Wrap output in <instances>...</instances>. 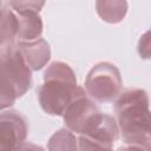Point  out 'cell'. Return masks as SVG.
I'll list each match as a JSON object with an SVG mask.
<instances>
[{
    "instance_id": "6da1fadb",
    "label": "cell",
    "mask_w": 151,
    "mask_h": 151,
    "mask_svg": "<svg viewBox=\"0 0 151 151\" xmlns=\"http://www.w3.org/2000/svg\"><path fill=\"white\" fill-rule=\"evenodd\" d=\"M113 109L114 120L124 142L150 149L151 120L147 92L142 88H127L118 94Z\"/></svg>"
},
{
    "instance_id": "7a4b0ae2",
    "label": "cell",
    "mask_w": 151,
    "mask_h": 151,
    "mask_svg": "<svg viewBox=\"0 0 151 151\" xmlns=\"http://www.w3.org/2000/svg\"><path fill=\"white\" fill-rule=\"evenodd\" d=\"M77 78L71 66L54 61L44 72V83L38 90L41 109L51 116H63L67 105L79 92Z\"/></svg>"
},
{
    "instance_id": "3957f363",
    "label": "cell",
    "mask_w": 151,
    "mask_h": 151,
    "mask_svg": "<svg viewBox=\"0 0 151 151\" xmlns=\"http://www.w3.org/2000/svg\"><path fill=\"white\" fill-rule=\"evenodd\" d=\"M123 79L120 71L114 64L101 61L96 64L85 79V92L99 103L112 101L122 91Z\"/></svg>"
},
{
    "instance_id": "277c9868",
    "label": "cell",
    "mask_w": 151,
    "mask_h": 151,
    "mask_svg": "<svg viewBox=\"0 0 151 151\" xmlns=\"http://www.w3.org/2000/svg\"><path fill=\"white\" fill-rule=\"evenodd\" d=\"M0 78L14 87L18 98L22 97L32 85V71L14 41L0 47Z\"/></svg>"
},
{
    "instance_id": "5b68a950",
    "label": "cell",
    "mask_w": 151,
    "mask_h": 151,
    "mask_svg": "<svg viewBox=\"0 0 151 151\" xmlns=\"http://www.w3.org/2000/svg\"><path fill=\"white\" fill-rule=\"evenodd\" d=\"M15 13L18 21V41H32L40 38L42 33V20L39 14L44 1H9L7 2Z\"/></svg>"
},
{
    "instance_id": "8992f818",
    "label": "cell",
    "mask_w": 151,
    "mask_h": 151,
    "mask_svg": "<svg viewBox=\"0 0 151 151\" xmlns=\"http://www.w3.org/2000/svg\"><path fill=\"white\" fill-rule=\"evenodd\" d=\"M28 123L25 116L15 110L0 113V151H14L25 143Z\"/></svg>"
},
{
    "instance_id": "52a82bcc",
    "label": "cell",
    "mask_w": 151,
    "mask_h": 151,
    "mask_svg": "<svg viewBox=\"0 0 151 151\" xmlns=\"http://www.w3.org/2000/svg\"><path fill=\"white\" fill-rule=\"evenodd\" d=\"M98 111V106L87 96L85 90L80 87L77 96L72 99L63 113L66 129L71 132L80 133L85 123Z\"/></svg>"
},
{
    "instance_id": "ba28073f",
    "label": "cell",
    "mask_w": 151,
    "mask_h": 151,
    "mask_svg": "<svg viewBox=\"0 0 151 151\" xmlns=\"http://www.w3.org/2000/svg\"><path fill=\"white\" fill-rule=\"evenodd\" d=\"M118 133L119 131L114 118L99 110L85 123L79 134L97 142L113 145L118 139Z\"/></svg>"
},
{
    "instance_id": "9c48e42d",
    "label": "cell",
    "mask_w": 151,
    "mask_h": 151,
    "mask_svg": "<svg viewBox=\"0 0 151 151\" xmlns=\"http://www.w3.org/2000/svg\"><path fill=\"white\" fill-rule=\"evenodd\" d=\"M15 44L31 71L41 70L51 58L50 45L42 38L32 41H18Z\"/></svg>"
},
{
    "instance_id": "30bf717a",
    "label": "cell",
    "mask_w": 151,
    "mask_h": 151,
    "mask_svg": "<svg viewBox=\"0 0 151 151\" xmlns=\"http://www.w3.org/2000/svg\"><path fill=\"white\" fill-rule=\"evenodd\" d=\"M18 21L8 4L0 1V47L13 42L17 38Z\"/></svg>"
},
{
    "instance_id": "8fae6325",
    "label": "cell",
    "mask_w": 151,
    "mask_h": 151,
    "mask_svg": "<svg viewBox=\"0 0 151 151\" xmlns=\"http://www.w3.org/2000/svg\"><path fill=\"white\" fill-rule=\"evenodd\" d=\"M98 15L106 22L118 24L127 13V2L119 0H100L96 2Z\"/></svg>"
},
{
    "instance_id": "7c38bea8",
    "label": "cell",
    "mask_w": 151,
    "mask_h": 151,
    "mask_svg": "<svg viewBox=\"0 0 151 151\" xmlns=\"http://www.w3.org/2000/svg\"><path fill=\"white\" fill-rule=\"evenodd\" d=\"M48 151H79L78 139L67 129H59L47 142Z\"/></svg>"
},
{
    "instance_id": "4fadbf2b",
    "label": "cell",
    "mask_w": 151,
    "mask_h": 151,
    "mask_svg": "<svg viewBox=\"0 0 151 151\" xmlns=\"http://www.w3.org/2000/svg\"><path fill=\"white\" fill-rule=\"evenodd\" d=\"M17 99L18 97L14 87L9 83L0 78V110L11 107Z\"/></svg>"
},
{
    "instance_id": "5bb4252c",
    "label": "cell",
    "mask_w": 151,
    "mask_h": 151,
    "mask_svg": "<svg viewBox=\"0 0 151 151\" xmlns=\"http://www.w3.org/2000/svg\"><path fill=\"white\" fill-rule=\"evenodd\" d=\"M79 151H113V145L90 139L85 136H80L78 139Z\"/></svg>"
},
{
    "instance_id": "9a60e30c",
    "label": "cell",
    "mask_w": 151,
    "mask_h": 151,
    "mask_svg": "<svg viewBox=\"0 0 151 151\" xmlns=\"http://www.w3.org/2000/svg\"><path fill=\"white\" fill-rule=\"evenodd\" d=\"M14 151H45V150L39 145H35L32 143H24L19 147H17Z\"/></svg>"
},
{
    "instance_id": "2e32d148",
    "label": "cell",
    "mask_w": 151,
    "mask_h": 151,
    "mask_svg": "<svg viewBox=\"0 0 151 151\" xmlns=\"http://www.w3.org/2000/svg\"><path fill=\"white\" fill-rule=\"evenodd\" d=\"M117 151H150V149H146V147L140 146V145L126 144V145H124V146H120Z\"/></svg>"
}]
</instances>
